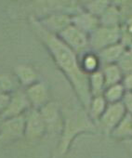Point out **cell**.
I'll return each mask as SVG.
<instances>
[{
  "mask_svg": "<svg viewBox=\"0 0 132 158\" xmlns=\"http://www.w3.org/2000/svg\"><path fill=\"white\" fill-rule=\"evenodd\" d=\"M34 25L37 35L47 48L56 64L71 82L82 107L88 111L92 99L89 85V74L83 71L77 53L56 35L45 29L39 22L35 21Z\"/></svg>",
  "mask_w": 132,
  "mask_h": 158,
  "instance_id": "cell-1",
  "label": "cell"
},
{
  "mask_svg": "<svg viewBox=\"0 0 132 158\" xmlns=\"http://www.w3.org/2000/svg\"><path fill=\"white\" fill-rule=\"evenodd\" d=\"M96 124L91 120L88 112L82 108L69 111L65 116L63 127V135L60 141V150L65 152L70 146L71 141L81 133L95 132Z\"/></svg>",
  "mask_w": 132,
  "mask_h": 158,
  "instance_id": "cell-2",
  "label": "cell"
},
{
  "mask_svg": "<svg viewBox=\"0 0 132 158\" xmlns=\"http://www.w3.org/2000/svg\"><path fill=\"white\" fill-rule=\"evenodd\" d=\"M89 37V48L97 53L105 48L121 43V26L100 25Z\"/></svg>",
  "mask_w": 132,
  "mask_h": 158,
  "instance_id": "cell-3",
  "label": "cell"
},
{
  "mask_svg": "<svg viewBox=\"0 0 132 158\" xmlns=\"http://www.w3.org/2000/svg\"><path fill=\"white\" fill-rule=\"evenodd\" d=\"M59 36L76 53L85 51L87 48H89V35L81 31L74 24H71L66 29H64L59 35Z\"/></svg>",
  "mask_w": 132,
  "mask_h": 158,
  "instance_id": "cell-4",
  "label": "cell"
},
{
  "mask_svg": "<svg viewBox=\"0 0 132 158\" xmlns=\"http://www.w3.org/2000/svg\"><path fill=\"white\" fill-rule=\"evenodd\" d=\"M126 114V111L122 102L108 104L98 124L101 127L104 132H106L107 134H111Z\"/></svg>",
  "mask_w": 132,
  "mask_h": 158,
  "instance_id": "cell-5",
  "label": "cell"
},
{
  "mask_svg": "<svg viewBox=\"0 0 132 158\" xmlns=\"http://www.w3.org/2000/svg\"><path fill=\"white\" fill-rule=\"evenodd\" d=\"M39 23L48 32L57 35V34L60 35L64 29L72 24V15L61 12L50 13L42 19Z\"/></svg>",
  "mask_w": 132,
  "mask_h": 158,
  "instance_id": "cell-6",
  "label": "cell"
},
{
  "mask_svg": "<svg viewBox=\"0 0 132 158\" xmlns=\"http://www.w3.org/2000/svg\"><path fill=\"white\" fill-rule=\"evenodd\" d=\"M47 129L40 111L33 110L25 120V135L31 139L41 137Z\"/></svg>",
  "mask_w": 132,
  "mask_h": 158,
  "instance_id": "cell-7",
  "label": "cell"
},
{
  "mask_svg": "<svg viewBox=\"0 0 132 158\" xmlns=\"http://www.w3.org/2000/svg\"><path fill=\"white\" fill-rule=\"evenodd\" d=\"M72 24L79 28L87 35L92 34L100 25V19L83 9L72 16Z\"/></svg>",
  "mask_w": 132,
  "mask_h": 158,
  "instance_id": "cell-8",
  "label": "cell"
},
{
  "mask_svg": "<svg viewBox=\"0 0 132 158\" xmlns=\"http://www.w3.org/2000/svg\"><path fill=\"white\" fill-rule=\"evenodd\" d=\"M126 50V48L122 43H117L101 49V51L97 52V54L101 62V66H103L107 64H116Z\"/></svg>",
  "mask_w": 132,
  "mask_h": 158,
  "instance_id": "cell-9",
  "label": "cell"
},
{
  "mask_svg": "<svg viewBox=\"0 0 132 158\" xmlns=\"http://www.w3.org/2000/svg\"><path fill=\"white\" fill-rule=\"evenodd\" d=\"M26 95L30 103L35 107L41 108L47 103V100H48L47 89L45 87V85L40 82H36L31 85L27 89Z\"/></svg>",
  "mask_w": 132,
  "mask_h": 158,
  "instance_id": "cell-10",
  "label": "cell"
},
{
  "mask_svg": "<svg viewBox=\"0 0 132 158\" xmlns=\"http://www.w3.org/2000/svg\"><path fill=\"white\" fill-rule=\"evenodd\" d=\"M100 23L102 26H121L122 18L118 7L114 2H111L104 13L100 17Z\"/></svg>",
  "mask_w": 132,
  "mask_h": 158,
  "instance_id": "cell-11",
  "label": "cell"
},
{
  "mask_svg": "<svg viewBox=\"0 0 132 158\" xmlns=\"http://www.w3.org/2000/svg\"><path fill=\"white\" fill-rule=\"evenodd\" d=\"M40 113L45 121L47 128L55 129L60 122V114L58 106L53 102H47L40 109Z\"/></svg>",
  "mask_w": 132,
  "mask_h": 158,
  "instance_id": "cell-12",
  "label": "cell"
},
{
  "mask_svg": "<svg viewBox=\"0 0 132 158\" xmlns=\"http://www.w3.org/2000/svg\"><path fill=\"white\" fill-rule=\"evenodd\" d=\"M110 135L117 139H132V114L126 113L125 117Z\"/></svg>",
  "mask_w": 132,
  "mask_h": 158,
  "instance_id": "cell-13",
  "label": "cell"
},
{
  "mask_svg": "<svg viewBox=\"0 0 132 158\" xmlns=\"http://www.w3.org/2000/svg\"><path fill=\"white\" fill-rule=\"evenodd\" d=\"M108 106L107 102L105 101L104 97L101 96H96V97H92L89 109H88V114L89 115V117L91 118V120L95 123L98 124L99 120L101 119V115L103 114V113L105 112L106 108Z\"/></svg>",
  "mask_w": 132,
  "mask_h": 158,
  "instance_id": "cell-14",
  "label": "cell"
},
{
  "mask_svg": "<svg viewBox=\"0 0 132 158\" xmlns=\"http://www.w3.org/2000/svg\"><path fill=\"white\" fill-rule=\"evenodd\" d=\"M101 72L104 77L106 88L122 83L124 74L117 64H107L101 66Z\"/></svg>",
  "mask_w": 132,
  "mask_h": 158,
  "instance_id": "cell-15",
  "label": "cell"
},
{
  "mask_svg": "<svg viewBox=\"0 0 132 158\" xmlns=\"http://www.w3.org/2000/svg\"><path fill=\"white\" fill-rule=\"evenodd\" d=\"M29 104L31 103L27 98V95L19 92L14 96L10 103H9L8 109L6 111V114L10 116L19 115L22 112H23L25 109L28 108Z\"/></svg>",
  "mask_w": 132,
  "mask_h": 158,
  "instance_id": "cell-16",
  "label": "cell"
},
{
  "mask_svg": "<svg viewBox=\"0 0 132 158\" xmlns=\"http://www.w3.org/2000/svg\"><path fill=\"white\" fill-rule=\"evenodd\" d=\"M89 85L91 97L103 95V92L106 89V85L101 69L89 74Z\"/></svg>",
  "mask_w": 132,
  "mask_h": 158,
  "instance_id": "cell-17",
  "label": "cell"
},
{
  "mask_svg": "<svg viewBox=\"0 0 132 158\" xmlns=\"http://www.w3.org/2000/svg\"><path fill=\"white\" fill-rule=\"evenodd\" d=\"M81 67L87 74H90L101 69V62L98 54L94 51H88L80 60Z\"/></svg>",
  "mask_w": 132,
  "mask_h": 158,
  "instance_id": "cell-18",
  "label": "cell"
},
{
  "mask_svg": "<svg viewBox=\"0 0 132 158\" xmlns=\"http://www.w3.org/2000/svg\"><path fill=\"white\" fill-rule=\"evenodd\" d=\"M25 131V119L21 115L12 118L5 124V136L9 138H18Z\"/></svg>",
  "mask_w": 132,
  "mask_h": 158,
  "instance_id": "cell-19",
  "label": "cell"
},
{
  "mask_svg": "<svg viewBox=\"0 0 132 158\" xmlns=\"http://www.w3.org/2000/svg\"><path fill=\"white\" fill-rule=\"evenodd\" d=\"M126 92V91L124 86L122 85V83H119L106 88L102 96L104 97L108 104H113V103L122 102Z\"/></svg>",
  "mask_w": 132,
  "mask_h": 158,
  "instance_id": "cell-20",
  "label": "cell"
},
{
  "mask_svg": "<svg viewBox=\"0 0 132 158\" xmlns=\"http://www.w3.org/2000/svg\"><path fill=\"white\" fill-rule=\"evenodd\" d=\"M110 4V1H105V0H90V1L83 2L81 7L84 10L100 19V17L104 13Z\"/></svg>",
  "mask_w": 132,
  "mask_h": 158,
  "instance_id": "cell-21",
  "label": "cell"
},
{
  "mask_svg": "<svg viewBox=\"0 0 132 158\" xmlns=\"http://www.w3.org/2000/svg\"><path fill=\"white\" fill-rule=\"evenodd\" d=\"M17 75L20 79V81L26 86H31L35 83H36L37 74L35 71L27 65H20L16 69Z\"/></svg>",
  "mask_w": 132,
  "mask_h": 158,
  "instance_id": "cell-22",
  "label": "cell"
},
{
  "mask_svg": "<svg viewBox=\"0 0 132 158\" xmlns=\"http://www.w3.org/2000/svg\"><path fill=\"white\" fill-rule=\"evenodd\" d=\"M124 75L132 74V54L126 49L116 63Z\"/></svg>",
  "mask_w": 132,
  "mask_h": 158,
  "instance_id": "cell-23",
  "label": "cell"
},
{
  "mask_svg": "<svg viewBox=\"0 0 132 158\" xmlns=\"http://www.w3.org/2000/svg\"><path fill=\"white\" fill-rule=\"evenodd\" d=\"M114 3L120 10L122 23L132 17V1H119Z\"/></svg>",
  "mask_w": 132,
  "mask_h": 158,
  "instance_id": "cell-24",
  "label": "cell"
},
{
  "mask_svg": "<svg viewBox=\"0 0 132 158\" xmlns=\"http://www.w3.org/2000/svg\"><path fill=\"white\" fill-rule=\"evenodd\" d=\"M122 103L124 104L126 113L132 114V92H126Z\"/></svg>",
  "mask_w": 132,
  "mask_h": 158,
  "instance_id": "cell-25",
  "label": "cell"
},
{
  "mask_svg": "<svg viewBox=\"0 0 132 158\" xmlns=\"http://www.w3.org/2000/svg\"><path fill=\"white\" fill-rule=\"evenodd\" d=\"M122 85L124 86L126 92H132V74L124 75Z\"/></svg>",
  "mask_w": 132,
  "mask_h": 158,
  "instance_id": "cell-26",
  "label": "cell"
},
{
  "mask_svg": "<svg viewBox=\"0 0 132 158\" xmlns=\"http://www.w3.org/2000/svg\"><path fill=\"white\" fill-rule=\"evenodd\" d=\"M126 49H127V50H128V51H129V52L132 54V43H131V44H130V45H129V46L126 48Z\"/></svg>",
  "mask_w": 132,
  "mask_h": 158,
  "instance_id": "cell-27",
  "label": "cell"
}]
</instances>
